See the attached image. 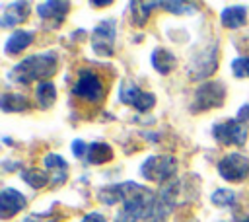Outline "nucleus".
I'll list each match as a JSON object with an SVG mask.
<instances>
[{
	"label": "nucleus",
	"instance_id": "5701e85b",
	"mask_svg": "<svg viewBox=\"0 0 249 222\" xmlns=\"http://www.w3.org/2000/svg\"><path fill=\"white\" fill-rule=\"evenodd\" d=\"M231 74L235 78H249V56H237L231 60Z\"/></svg>",
	"mask_w": 249,
	"mask_h": 222
},
{
	"label": "nucleus",
	"instance_id": "20e7f679",
	"mask_svg": "<svg viewBox=\"0 0 249 222\" xmlns=\"http://www.w3.org/2000/svg\"><path fill=\"white\" fill-rule=\"evenodd\" d=\"M224 97H226L224 84H220V82H206V84L196 88L193 109L195 111H208L212 107H220L224 103Z\"/></svg>",
	"mask_w": 249,
	"mask_h": 222
},
{
	"label": "nucleus",
	"instance_id": "f257e3e1",
	"mask_svg": "<svg viewBox=\"0 0 249 222\" xmlns=\"http://www.w3.org/2000/svg\"><path fill=\"white\" fill-rule=\"evenodd\" d=\"M56 70V56L54 53H43V55H33L25 60H21L10 74L12 80L19 84H29L39 78H47L54 74Z\"/></svg>",
	"mask_w": 249,
	"mask_h": 222
},
{
	"label": "nucleus",
	"instance_id": "a878e982",
	"mask_svg": "<svg viewBox=\"0 0 249 222\" xmlns=\"http://www.w3.org/2000/svg\"><path fill=\"white\" fill-rule=\"evenodd\" d=\"M23 222H56V216L47 218V216H41V214H33V216H27Z\"/></svg>",
	"mask_w": 249,
	"mask_h": 222
},
{
	"label": "nucleus",
	"instance_id": "1a4fd4ad",
	"mask_svg": "<svg viewBox=\"0 0 249 222\" xmlns=\"http://www.w3.org/2000/svg\"><path fill=\"white\" fill-rule=\"evenodd\" d=\"M218 66V47L212 45L208 51H204L200 56H195L193 62H191V78L193 80H198V78H204V76H210Z\"/></svg>",
	"mask_w": 249,
	"mask_h": 222
},
{
	"label": "nucleus",
	"instance_id": "f3484780",
	"mask_svg": "<svg viewBox=\"0 0 249 222\" xmlns=\"http://www.w3.org/2000/svg\"><path fill=\"white\" fill-rule=\"evenodd\" d=\"M113 158V152H111V146L109 144H103V142H93L88 146V162L89 164H105Z\"/></svg>",
	"mask_w": 249,
	"mask_h": 222
},
{
	"label": "nucleus",
	"instance_id": "aec40b11",
	"mask_svg": "<svg viewBox=\"0 0 249 222\" xmlns=\"http://www.w3.org/2000/svg\"><path fill=\"white\" fill-rule=\"evenodd\" d=\"M21 177H23V181H25V183H29V185H31V187H35V189L45 187V185H47V181H49V175H47L43 169H35V167L25 169V171L21 173Z\"/></svg>",
	"mask_w": 249,
	"mask_h": 222
},
{
	"label": "nucleus",
	"instance_id": "f8f14e48",
	"mask_svg": "<svg viewBox=\"0 0 249 222\" xmlns=\"http://www.w3.org/2000/svg\"><path fill=\"white\" fill-rule=\"evenodd\" d=\"M27 16H29V4L27 2H14V4L6 6V10L2 12L0 23H2V27H12V25L25 21Z\"/></svg>",
	"mask_w": 249,
	"mask_h": 222
},
{
	"label": "nucleus",
	"instance_id": "6e6552de",
	"mask_svg": "<svg viewBox=\"0 0 249 222\" xmlns=\"http://www.w3.org/2000/svg\"><path fill=\"white\" fill-rule=\"evenodd\" d=\"M119 99L126 105H132L138 111H150L156 105V95L148 93L144 90H140L138 86L130 84V82H123L121 92H119Z\"/></svg>",
	"mask_w": 249,
	"mask_h": 222
},
{
	"label": "nucleus",
	"instance_id": "9b49d317",
	"mask_svg": "<svg viewBox=\"0 0 249 222\" xmlns=\"http://www.w3.org/2000/svg\"><path fill=\"white\" fill-rule=\"evenodd\" d=\"M68 8H70L68 2H41L37 6V14L45 21L53 23V27H54L64 19V16L68 14Z\"/></svg>",
	"mask_w": 249,
	"mask_h": 222
},
{
	"label": "nucleus",
	"instance_id": "bb28decb",
	"mask_svg": "<svg viewBox=\"0 0 249 222\" xmlns=\"http://www.w3.org/2000/svg\"><path fill=\"white\" fill-rule=\"evenodd\" d=\"M82 222H107V220H105V216L99 214V212H89V214L84 216Z\"/></svg>",
	"mask_w": 249,
	"mask_h": 222
},
{
	"label": "nucleus",
	"instance_id": "0eeeda50",
	"mask_svg": "<svg viewBox=\"0 0 249 222\" xmlns=\"http://www.w3.org/2000/svg\"><path fill=\"white\" fill-rule=\"evenodd\" d=\"M91 47L93 53L99 56H111L115 47V21L105 19L99 25H95L91 33Z\"/></svg>",
	"mask_w": 249,
	"mask_h": 222
},
{
	"label": "nucleus",
	"instance_id": "a211bd4d",
	"mask_svg": "<svg viewBox=\"0 0 249 222\" xmlns=\"http://www.w3.org/2000/svg\"><path fill=\"white\" fill-rule=\"evenodd\" d=\"M0 105H2V111H6V113L29 109V101H27L23 95H19V93H10V92H6V93L2 95Z\"/></svg>",
	"mask_w": 249,
	"mask_h": 222
},
{
	"label": "nucleus",
	"instance_id": "4be33fe9",
	"mask_svg": "<svg viewBox=\"0 0 249 222\" xmlns=\"http://www.w3.org/2000/svg\"><path fill=\"white\" fill-rule=\"evenodd\" d=\"M212 203L218 206H231L235 203V193L230 189H218L212 193Z\"/></svg>",
	"mask_w": 249,
	"mask_h": 222
},
{
	"label": "nucleus",
	"instance_id": "2eb2a0df",
	"mask_svg": "<svg viewBox=\"0 0 249 222\" xmlns=\"http://www.w3.org/2000/svg\"><path fill=\"white\" fill-rule=\"evenodd\" d=\"M43 162H45V167H49V169L54 171L53 181H54V183H64V179H66V169H68L66 160H64L62 156H58V154H47Z\"/></svg>",
	"mask_w": 249,
	"mask_h": 222
},
{
	"label": "nucleus",
	"instance_id": "6ab92c4d",
	"mask_svg": "<svg viewBox=\"0 0 249 222\" xmlns=\"http://www.w3.org/2000/svg\"><path fill=\"white\" fill-rule=\"evenodd\" d=\"M35 97L41 103V107H51L56 99V88L53 82H41L35 88Z\"/></svg>",
	"mask_w": 249,
	"mask_h": 222
},
{
	"label": "nucleus",
	"instance_id": "cd10ccee",
	"mask_svg": "<svg viewBox=\"0 0 249 222\" xmlns=\"http://www.w3.org/2000/svg\"><path fill=\"white\" fill-rule=\"evenodd\" d=\"M237 222H249V218H241V220H237Z\"/></svg>",
	"mask_w": 249,
	"mask_h": 222
},
{
	"label": "nucleus",
	"instance_id": "ddd939ff",
	"mask_svg": "<svg viewBox=\"0 0 249 222\" xmlns=\"http://www.w3.org/2000/svg\"><path fill=\"white\" fill-rule=\"evenodd\" d=\"M31 41H33V33H31V31L16 29V31L8 37V41H6V45H4V51H6V55H19L23 49H27V47L31 45Z\"/></svg>",
	"mask_w": 249,
	"mask_h": 222
},
{
	"label": "nucleus",
	"instance_id": "9d476101",
	"mask_svg": "<svg viewBox=\"0 0 249 222\" xmlns=\"http://www.w3.org/2000/svg\"><path fill=\"white\" fill-rule=\"evenodd\" d=\"M25 204H27V201L18 189H12V187L2 189V193H0V216L4 220L14 216L16 212L23 210Z\"/></svg>",
	"mask_w": 249,
	"mask_h": 222
},
{
	"label": "nucleus",
	"instance_id": "412c9836",
	"mask_svg": "<svg viewBox=\"0 0 249 222\" xmlns=\"http://www.w3.org/2000/svg\"><path fill=\"white\" fill-rule=\"evenodd\" d=\"M130 6L136 8V10H132L134 23H136V25H144V21H146V18H148V14H150V8H156V6H160V4H158V2H132Z\"/></svg>",
	"mask_w": 249,
	"mask_h": 222
},
{
	"label": "nucleus",
	"instance_id": "4468645a",
	"mask_svg": "<svg viewBox=\"0 0 249 222\" xmlns=\"http://www.w3.org/2000/svg\"><path fill=\"white\" fill-rule=\"evenodd\" d=\"M220 21L224 27H230V29H237L241 25H245L247 21V12L243 6H230V8H224L222 14H220Z\"/></svg>",
	"mask_w": 249,
	"mask_h": 222
},
{
	"label": "nucleus",
	"instance_id": "393cba45",
	"mask_svg": "<svg viewBox=\"0 0 249 222\" xmlns=\"http://www.w3.org/2000/svg\"><path fill=\"white\" fill-rule=\"evenodd\" d=\"M72 152L76 158H84L88 154V146L84 144V140H74L72 142Z\"/></svg>",
	"mask_w": 249,
	"mask_h": 222
},
{
	"label": "nucleus",
	"instance_id": "f03ea898",
	"mask_svg": "<svg viewBox=\"0 0 249 222\" xmlns=\"http://www.w3.org/2000/svg\"><path fill=\"white\" fill-rule=\"evenodd\" d=\"M175 169H177V160L171 158V156H150L140 166L142 177L148 179V181H158V183H163V181L171 179Z\"/></svg>",
	"mask_w": 249,
	"mask_h": 222
},
{
	"label": "nucleus",
	"instance_id": "7ed1b4c3",
	"mask_svg": "<svg viewBox=\"0 0 249 222\" xmlns=\"http://www.w3.org/2000/svg\"><path fill=\"white\" fill-rule=\"evenodd\" d=\"M74 93L89 103H99L105 95V86L101 78L91 70H80L78 80L74 84Z\"/></svg>",
	"mask_w": 249,
	"mask_h": 222
},
{
	"label": "nucleus",
	"instance_id": "423d86ee",
	"mask_svg": "<svg viewBox=\"0 0 249 222\" xmlns=\"http://www.w3.org/2000/svg\"><path fill=\"white\" fill-rule=\"evenodd\" d=\"M218 173L228 181H243L249 175V158L239 152H231L218 162Z\"/></svg>",
	"mask_w": 249,
	"mask_h": 222
},
{
	"label": "nucleus",
	"instance_id": "dca6fc26",
	"mask_svg": "<svg viewBox=\"0 0 249 222\" xmlns=\"http://www.w3.org/2000/svg\"><path fill=\"white\" fill-rule=\"evenodd\" d=\"M152 66L160 74H169V70L175 66V56L165 49H156L152 53Z\"/></svg>",
	"mask_w": 249,
	"mask_h": 222
},
{
	"label": "nucleus",
	"instance_id": "b1692460",
	"mask_svg": "<svg viewBox=\"0 0 249 222\" xmlns=\"http://www.w3.org/2000/svg\"><path fill=\"white\" fill-rule=\"evenodd\" d=\"M161 6L167 8V10L173 12V14H187V12H191V8H193V6L183 4V2H161Z\"/></svg>",
	"mask_w": 249,
	"mask_h": 222
},
{
	"label": "nucleus",
	"instance_id": "39448f33",
	"mask_svg": "<svg viewBox=\"0 0 249 222\" xmlns=\"http://www.w3.org/2000/svg\"><path fill=\"white\" fill-rule=\"evenodd\" d=\"M212 132H214V138L226 146H243L247 140V129L237 119H230L214 125Z\"/></svg>",
	"mask_w": 249,
	"mask_h": 222
}]
</instances>
